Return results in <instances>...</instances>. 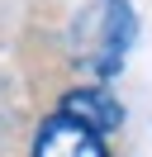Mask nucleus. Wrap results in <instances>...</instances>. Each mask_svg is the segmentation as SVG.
<instances>
[{
	"label": "nucleus",
	"mask_w": 152,
	"mask_h": 157,
	"mask_svg": "<svg viewBox=\"0 0 152 157\" xmlns=\"http://www.w3.org/2000/svg\"><path fill=\"white\" fill-rule=\"evenodd\" d=\"M33 157H104V138L57 109L33 138Z\"/></svg>",
	"instance_id": "1"
},
{
	"label": "nucleus",
	"mask_w": 152,
	"mask_h": 157,
	"mask_svg": "<svg viewBox=\"0 0 152 157\" xmlns=\"http://www.w3.org/2000/svg\"><path fill=\"white\" fill-rule=\"evenodd\" d=\"M62 114H71V119H81L86 128H95V133H109V128H119L124 124V105L109 95L104 86H81V90H66L62 95Z\"/></svg>",
	"instance_id": "2"
},
{
	"label": "nucleus",
	"mask_w": 152,
	"mask_h": 157,
	"mask_svg": "<svg viewBox=\"0 0 152 157\" xmlns=\"http://www.w3.org/2000/svg\"><path fill=\"white\" fill-rule=\"evenodd\" d=\"M133 33H138L133 5H128V0H109V14H104V33H100V57H95L100 76H114V71L124 67V57H128V48H133Z\"/></svg>",
	"instance_id": "3"
}]
</instances>
